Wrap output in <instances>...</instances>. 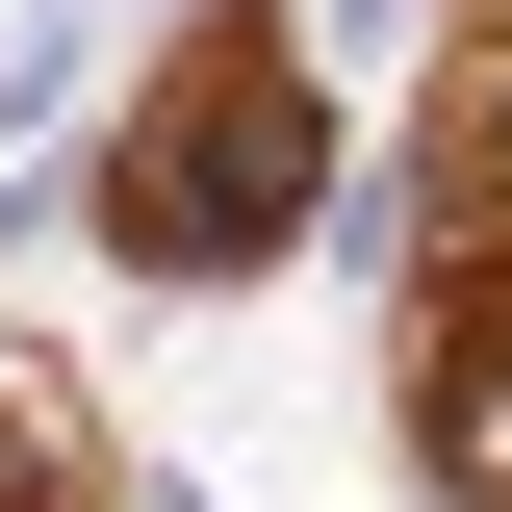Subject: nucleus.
Wrapping results in <instances>:
<instances>
[{"label":"nucleus","mask_w":512,"mask_h":512,"mask_svg":"<svg viewBox=\"0 0 512 512\" xmlns=\"http://www.w3.org/2000/svg\"><path fill=\"white\" fill-rule=\"evenodd\" d=\"M333 205V77L282 0H205L180 52H154V103L103 128V256L128 282H231V256H282Z\"/></svg>","instance_id":"nucleus-1"}]
</instances>
